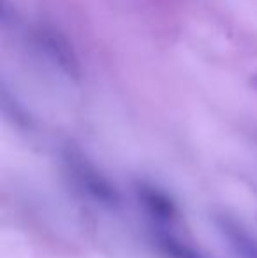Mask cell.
Here are the masks:
<instances>
[{"mask_svg":"<svg viewBox=\"0 0 257 258\" xmlns=\"http://www.w3.org/2000/svg\"><path fill=\"white\" fill-rule=\"evenodd\" d=\"M65 163L74 184L93 202L106 207H117L120 204V194L115 184L104 174H100V170H97V167L92 165L85 156L67 153Z\"/></svg>","mask_w":257,"mask_h":258,"instance_id":"6da1fadb","label":"cell"},{"mask_svg":"<svg viewBox=\"0 0 257 258\" xmlns=\"http://www.w3.org/2000/svg\"><path fill=\"white\" fill-rule=\"evenodd\" d=\"M220 235L236 258H257V239L238 220L227 213H217L213 216Z\"/></svg>","mask_w":257,"mask_h":258,"instance_id":"7a4b0ae2","label":"cell"},{"mask_svg":"<svg viewBox=\"0 0 257 258\" xmlns=\"http://www.w3.org/2000/svg\"><path fill=\"white\" fill-rule=\"evenodd\" d=\"M136 194L139 202L144 206V209L150 213V216H153L159 221H173L178 214L176 204L164 190L157 188L155 184L150 183H141L136 184Z\"/></svg>","mask_w":257,"mask_h":258,"instance_id":"3957f363","label":"cell"},{"mask_svg":"<svg viewBox=\"0 0 257 258\" xmlns=\"http://www.w3.org/2000/svg\"><path fill=\"white\" fill-rule=\"evenodd\" d=\"M155 248L164 258H206L202 253L166 232H159L153 239Z\"/></svg>","mask_w":257,"mask_h":258,"instance_id":"277c9868","label":"cell"}]
</instances>
